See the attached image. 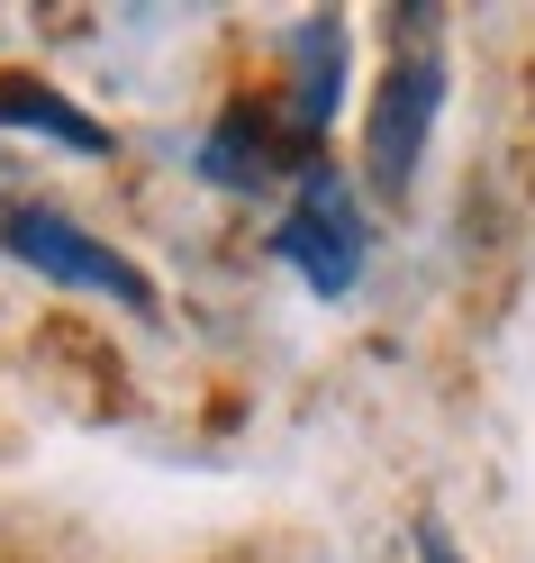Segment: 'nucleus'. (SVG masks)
<instances>
[{
	"label": "nucleus",
	"mask_w": 535,
	"mask_h": 563,
	"mask_svg": "<svg viewBox=\"0 0 535 563\" xmlns=\"http://www.w3.org/2000/svg\"><path fill=\"white\" fill-rule=\"evenodd\" d=\"M272 255L291 264L317 300H345L354 282H364V209H354V191H345L336 164H309L300 173V200L281 209Z\"/></svg>",
	"instance_id": "nucleus-1"
},
{
	"label": "nucleus",
	"mask_w": 535,
	"mask_h": 563,
	"mask_svg": "<svg viewBox=\"0 0 535 563\" xmlns=\"http://www.w3.org/2000/svg\"><path fill=\"white\" fill-rule=\"evenodd\" d=\"M0 236H10L19 264H37L46 282H64V291H100V300H119V309H155V282L136 273L119 245H100L91 228H74L46 200H19L10 219H0Z\"/></svg>",
	"instance_id": "nucleus-2"
},
{
	"label": "nucleus",
	"mask_w": 535,
	"mask_h": 563,
	"mask_svg": "<svg viewBox=\"0 0 535 563\" xmlns=\"http://www.w3.org/2000/svg\"><path fill=\"white\" fill-rule=\"evenodd\" d=\"M436 100H445V64L436 46H409L400 64H390V82L372 100V136H364V164H372V183L390 200H409L417 183V155H426V128H436Z\"/></svg>",
	"instance_id": "nucleus-3"
},
{
	"label": "nucleus",
	"mask_w": 535,
	"mask_h": 563,
	"mask_svg": "<svg viewBox=\"0 0 535 563\" xmlns=\"http://www.w3.org/2000/svg\"><path fill=\"white\" fill-rule=\"evenodd\" d=\"M291 64H300V100H291V128L317 136L336 119V91H345V27L336 19H309L291 27Z\"/></svg>",
	"instance_id": "nucleus-4"
},
{
	"label": "nucleus",
	"mask_w": 535,
	"mask_h": 563,
	"mask_svg": "<svg viewBox=\"0 0 535 563\" xmlns=\"http://www.w3.org/2000/svg\"><path fill=\"white\" fill-rule=\"evenodd\" d=\"M0 128H37V136H64V146H82V155H100V146H110V128H100V119H82L74 110V100H55L46 82H0Z\"/></svg>",
	"instance_id": "nucleus-5"
},
{
	"label": "nucleus",
	"mask_w": 535,
	"mask_h": 563,
	"mask_svg": "<svg viewBox=\"0 0 535 563\" xmlns=\"http://www.w3.org/2000/svg\"><path fill=\"white\" fill-rule=\"evenodd\" d=\"M417 563H462V554H454V545L436 537V527H417Z\"/></svg>",
	"instance_id": "nucleus-6"
}]
</instances>
